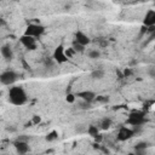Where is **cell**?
Here are the masks:
<instances>
[{"instance_id":"cell-1","label":"cell","mask_w":155,"mask_h":155,"mask_svg":"<svg viewBox=\"0 0 155 155\" xmlns=\"http://www.w3.org/2000/svg\"><path fill=\"white\" fill-rule=\"evenodd\" d=\"M7 99L11 104L13 105H23L27 103L28 101V94L25 92V90L21 86H13L8 90V93H7Z\"/></svg>"},{"instance_id":"cell-2","label":"cell","mask_w":155,"mask_h":155,"mask_svg":"<svg viewBox=\"0 0 155 155\" xmlns=\"http://www.w3.org/2000/svg\"><path fill=\"white\" fill-rule=\"evenodd\" d=\"M145 122H147L145 114H144L143 111H138V110L132 111V113L128 115L127 120H126V124H128V125H131V126H133V127H140V126H143Z\"/></svg>"},{"instance_id":"cell-3","label":"cell","mask_w":155,"mask_h":155,"mask_svg":"<svg viewBox=\"0 0 155 155\" xmlns=\"http://www.w3.org/2000/svg\"><path fill=\"white\" fill-rule=\"evenodd\" d=\"M18 78H19V75L17 71L8 69V70H5L0 74V82L5 86H12L18 80Z\"/></svg>"},{"instance_id":"cell-4","label":"cell","mask_w":155,"mask_h":155,"mask_svg":"<svg viewBox=\"0 0 155 155\" xmlns=\"http://www.w3.org/2000/svg\"><path fill=\"white\" fill-rule=\"evenodd\" d=\"M44 33H45V27L41 25L40 23H30L29 25H27L24 31L25 35H30L34 38H40Z\"/></svg>"},{"instance_id":"cell-5","label":"cell","mask_w":155,"mask_h":155,"mask_svg":"<svg viewBox=\"0 0 155 155\" xmlns=\"http://www.w3.org/2000/svg\"><path fill=\"white\" fill-rule=\"evenodd\" d=\"M52 58H53V61H54L56 63H58V64H63V63H67V62H68L69 58H68L67 54H65V48H64L63 45H58V46L54 48L53 54H52Z\"/></svg>"},{"instance_id":"cell-6","label":"cell","mask_w":155,"mask_h":155,"mask_svg":"<svg viewBox=\"0 0 155 155\" xmlns=\"http://www.w3.org/2000/svg\"><path fill=\"white\" fill-rule=\"evenodd\" d=\"M19 41H21V44H22L28 51H34V50H36V47H38V45H36V38H34V36L23 34V35L19 38Z\"/></svg>"},{"instance_id":"cell-7","label":"cell","mask_w":155,"mask_h":155,"mask_svg":"<svg viewBox=\"0 0 155 155\" xmlns=\"http://www.w3.org/2000/svg\"><path fill=\"white\" fill-rule=\"evenodd\" d=\"M134 134V131L130 127H126V126H121L117 131V134H116V138L119 142H126L128 139H131Z\"/></svg>"},{"instance_id":"cell-8","label":"cell","mask_w":155,"mask_h":155,"mask_svg":"<svg viewBox=\"0 0 155 155\" xmlns=\"http://www.w3.org/2000/svg\"><path fill=\"white\" fill-rule=\"evenodd\" d=\"M13 147H15V149H16V151L18 154H27L30 150L29 143L25 142V140H18V139H16L13 142Z\"/></svg>"},{"instance_id":"cell-9","label":"cell","mask_w":155,"mask_h":155,"mask_svg":"<svg viewBox=\"0 0 155 155\" xmlns=\"http://www.w3.org/2000/svg\"><path fill=\"white\" fill-rule=\"evenodd\" d=\"M75 96H76V97H79L81 101H85V102H90V103H92V102H94V98H96V96H97V94H96L93 91L84 90V91L78 92Z\"/></svg>"},{"instance_id":"cell-10","label":"cell","mask_w":155,"mask_h":155,"mask_svg":"<svg viewBox=\"0 0 155 155\" xmlns=\"http://www.w3.org/2000/svg\"><path fill=\"white\" fill-rule=\"evenodd\" d=\"M74 38H75V41H76V42H79V44H81V45H84V46H87V45L91 42L90 36H88L87 34H85L84 31H81V30L75 31Z\"/></svg>"},{"instance_id":"cell-11","label":"cell","mask_w":155,"mask_h":155,"mask_svg":"<svg viewBox=\"0 0 155 155\" xmlns=\"http://www.w3.org/2000/svg\"><path fill=\"white\" fill-rule=\"evenodd\" d=\"M143 24L145 27H150V25H155V11L154 10H149L143 19Z\"/></svg>"},{"instance_id":"cell-12","label":"cell","mask_w":155,"mask_h":155,"mask_svg":"<svg viewBox=\"0 0 155 155\" xmlns=\"http://www.w3.org/2000/svg\"><path fill=\"white\" fill-rule=\"evenodd\" d=\"M0 53L2 56V58H5L6 61H11L13 58V51L8 45H4L0 47Z\"/></svg>"},{"instance_id":"cell-13","label":"cell","mask_w":155,"mask_h":155,"mask_svg":"<svg viewBox=\"0 0 155 155\" xmlns=\"http://www.w3.org/2000/svg\"><path fill=\"white\" fill-rule=\"evenodd\" d=\"M111 125H113L111 119H110V117H104V119L101 120V122H99V125H98V128L105 131V130H109V128L111 127Z\"/></svg>"},{"instance_id":"cell-14","label":"cell","mask_w":155,"mask_h":155,"mask_svg":"<svg viewBox=\"0 0 155 155\" xmlns=\"http://www.w3.org/2000/svg\"><path fill=\"white\" fill-rule=\"evenodd\" d=\"M91 78L93 80H102L104 78V70L103 69H94L91 71Z\"/></svg>"},{"instance_id":"cell-15","label":"cell","mask_w":155,"mask_h":155,"mask_svg":"<svg viewBox=\"0 0 155 155\" xmlns=\"http://www.w3.org/2000/svg\"><path fill=\"white\" fill-rule=\"evenodd\" d=\"M86 132H87L88 136H91V137L93 138L94 136H97V134L99 133V128H98V126H96V125H88V127L86 128Z\"/></svg>"},{"instance_id":"cell-16","label":"cell","mask_w":155,"mask_h":155,"mask_svg":"<svg viewBox=\"0 0 155 155\" xmlns=\"http://www.w3.org/2000/svg\"><path fill=\"white\" fill-rule=\"evenodd\" d=\"M85 47H86V46H84V45H81V44L76 42L75 40L73 41L71 48L74 50V52H75V53H84V52H85Z\"/></svg>"},{"instance_id":"cell-17","label":"cell","mask_w":155,"mask_h":155,"mask_svg":"<svg viewBox=\"0 0 155 155\" xmlns=\"http://www.w3.org/2000/svg\"><path fill=\"white\" fill-rule=\"evenodd\" d=\"M148 145H149V143H147V142H139L137 145H136V153H138V154H144L145 153V149L148 148Z\"/></svg>"},{"instance_id":"cell-18","label":"cell","mask_w":155,"mask_h":155,"mask_svg":"<svg viewBox=\"0 0 155 155\" xmlns=\"http://www.w3.org/2000/svg\"><path fill=\"white\" fill-rule=\"evenodd\" d=\"M58 138V133L56 132V131H51L50 133H47V136H46V140L47 142H53V140H56Z\"/></svg>"},{"instance_id":"cell-19","label":"cell","mask_w":155,"mask_h":155,"mask_svg":"<svg viewBox=\"0 0 155 155\" xmlns=\"http://www.w3.org/2000/svg\"><path fill=\"white\" fill-rule=\"evenodd\" d=\"M101 57V52L98 51V50H91V51H88V58H91V59H97V58H99Z\"/></svg>"},{"instance_id":"cell-20","label":"cell","mask_w":155,"mask_h":155,"mask_svg":"<svg viewBox=\"0 0 155 155\" xmlns=\"http://www.w3.org/2000/svg\"><path fill=\"white\" fill-rule=\"evenodd\" d=\"M75 99H76V96L74 94V93H67V96H65V101H67V103H70V104H73L74 102H75Z\"/></svg>"},{"instance_id":"cell-21","label":"cell","mask_w":155,"mask_h":155,"mask_svg":"<svg viewBox=\"0 0 155 155\" xmlns=\"http://www.w3.org/2000/svg\"><path fill=\"white\" fill-rule=\"evenodd\" d=\"M94 101L96 102H101V103H107L109 101V97L108 96H96Z\"/></svg>"},{"instance_id":"cell-22","label":"cell","mask_w":155,"mask_h":155,"mask_svg":"<svg viewBox=\"0 0 155 155\" xmlns=\"http://www.w3.org/2000/svg\"><path fill=\"white\" fill-rule=\"evenodd\" d=\"M91 104H92V103H90V102H85V101H82V103L80 104V108H81V109H85V110H86V109H91V108H92Z\"/></svg>"},{"instance_id":"cell-23","label":"cell","mask_w":155,"mask_h":155,"mask_svg":"<svg viewBox=\"0 0 155 155\" xmlns=\"http://www.w3.org/2000/svg\"><path fill=\"white\" fill-rule=\"evenodd\" d=\"M132 74H133V71H132L130 68L124 69V78H128V76H131Z\"/></svg>"},{"instance_id":"cell-24","label":"cell","mask_w":155,"mask_h":155,"mask_svg":"<svg viewBox=\"0 0 155 155\" xmlns=\"http://www.w3.org/2000/svg\"><path fill=\"white\" fill-rule=\"evenodd\" d=\"M40 121H41V117H40L39 115H34V116H33V124L36 125V124H39Z\"/></svg>"},{"instance_id":"cell-25","label":"cell","mask_w":155,"mask_h":155,"mask_svg":"<svg viewBox=\"0 0 155 155\" xmlns=\"http://www.w3.org/2000/svg\"><path fill=\"white\" fill-rule=\"evenodd\" d=\"M93 138H94V140H96L97 143H101V142L103 140V136H102L101 133H98V134H97V136H94Z\"/></svg>"},{"instance_id":"cell-26","label":"cell","mask_w":155,"mask_h":155,"mask_svg":"<svg viewBox=\"0 0 155 155\" xmlns=\"http://www.w3.org/2000/svg\"><path fill=\"white\" fill-rule=\"evenodd\" d=\"M17 139H18V140H25V142H28V137H27L25 134H21Z\"/></svg>"},{"instance_id":"cell-27","label":"cell","mask_w":155,"mask_h":155,"mask_svg":"<svg viewBox=\"0 0 155 155\" xmlns=\"http://www.w3.org/2000/svg\"><path fill=\"white\" fill-rule=\"evenodd\" d=\"M6 130H7V131H11V132H15V131H16V128H15V127H7Z\"/></svg>"},{"instance_id":"cell-28","label":"cell","mask_w":155,"mask_h":155,"mask_svg":"<svg viewBox=\"0 0 155 155\" xmlns=\"http://www.w3.org/2000/svg\"><path fill=\"white\" fill-rule=\"evenodd\" d=\"M12 1H18V0H12Z\"/></svg>"},{"instance_id":"cell-29","label":"cell","mask_w":155,"mask_h":155,"mask_svg":"<svg viewBox=\"0 0 155 155\" xmlns=\"http://www.w3.org/2000/svg\"><path fill=\"white\" fill-rule=\"evenodd\" d=\"M0 1H1V0H0Z\"/></svg>"}]
</instances>
